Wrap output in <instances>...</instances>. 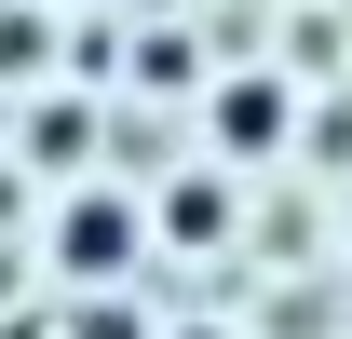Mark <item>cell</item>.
<instances>
[{
  "label": "cell",
  "mask_w": 352,
  "mask_h": 339,
  "mask_svg": "<svg viewBox=\"0 0 352 339\" xmlns=\"http://www.w3.org/2000/svg\"><path fill=\"white\" fill-rule=\"evenodd\" d=\"M217 231H230V190L217 176H176L163 190V245H217Z\"/></svg>",
  "instance_id": "cell-4"
},
{
  "label": "cell",
  "mask_w": 352,
  "mask_h": 339,
  "mask_svg": "<svg viewBox=\"0 0 352 339\" xmlns=\"http://www.w3.org/2000/svg\"><path fill=\"white\" fill-rule=\"evenodd\" d=\"M68 339H163L149 312H135L122 285H82V312H68Z\"/></svg>",
  "instance_id": "cell-6"
},
{
  "label": "cell",
  "mask_w": 352,
  "mask_h": 339,
  "mask_svg": "<svg viewBox=\"0 0 352 339\" xmlns=\"http://www.w3.org/2000/svg\"><path fill=\"white\" fill-rule=\"evenodd\" d=\"M149 231H163V217L135 204V190H68V217H54V258H68V285H122L135 258H149Z\"/></svg>",
  "instance_id": "cell-1"
},
{
  "label": "cell",
  "mask_w": 352,
  "mask_h": 339,
  "mask_svg": "<svg viewBox=\"0 0 352 339\" xmlns=\"http://www.w3.org/2000/svg\"><path fill=\"white\" fill-rule=\"evenodd\" d=\"M163 339H230V326H163Z\"/></svg>",
  "instance_id": "cell-7"
},
{
  "label": "cell",
  "mask_w": 352,
  "mask_h": 339,
  "mask_svg": "<svg viewBox=\"0 0 352 339\" xmlns=\"http://www.w3.org/2000/svg\"><path fill=\"white\" fill-rule=\"evenodd\" d=\"M339 245H352V204H339Z\"/></svg>",
  "instance_id": "cell-8"
},
{
  "label": "cell",
  "mask_w": 352,
  "mask_h": 339,
  "mask_svg": "<svg viewBox=\"0 0 352 339\" xmlns=\"http://www.w3.org/2000/svg\"><path fill=\"white\" fill-rule=\"evenodd\" d=\"M298 136V95L271 82V68H244V82H217V163H271Z\"/></svg>",
  "instance_id": "cell-2"
},
{
  "label": "cell",
  "mask_w": 352,
  "mask_h": 339,
  "mask_svg": "<svg viewBox=\"0 0 352 339\" xmlns=\"http://www.w3.org/2000/svg\"><path fill=\"white\" fill-rule=\"evenodd\" d=\"M28 136H41V163H54V176H68V163H95V150H82V136H95V109H82V95H41V109H28Z\"/></svg>",
  "instance_id": "cell-5"
},
{
  "label": "cell",
  "mask_w": 352,
  "mask_h": 339,
  "mask_svg": "<svg viewBox=\"0 0 352 339\" xmlns=\"http://www.w3.org/2000/svg\"><path fill=\"white\" fill-rule=\"evenodd\" d=\"M54 68V0H14L0 14V82H41Z\"/></svg>",
  "instance_id": "cell-3"
}]
</instances>
